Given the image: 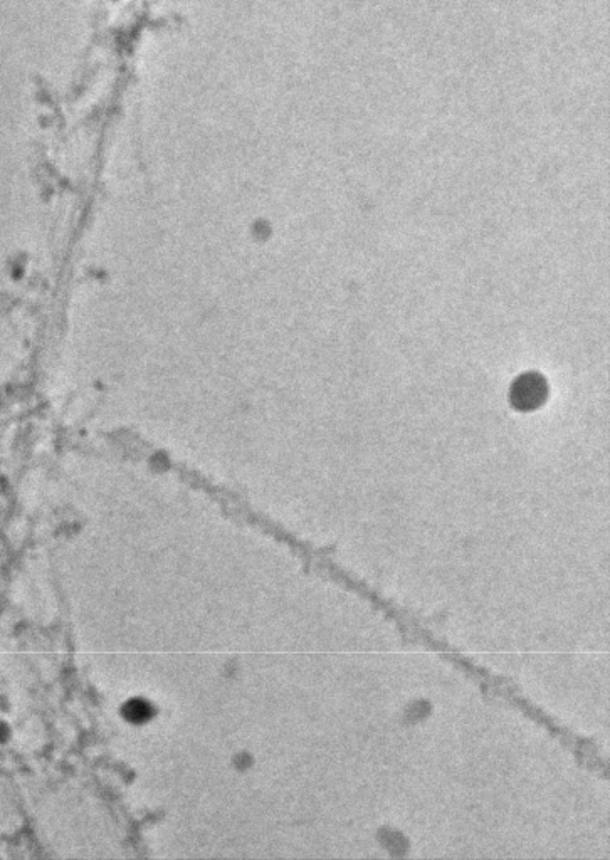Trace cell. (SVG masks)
Listing matches in <instances>:
<instances>
[{"instance_id":"obj_1","label":"cell","mask_w":610,"mask_h":860,"mask_svg":"<svg viewBox=\"0 0 610 860\" xmlns=\"http://www.w3.org/2000/svg\"><path fill=\"white\" fill-rule=\"evenodd\" d=\"M547 399L548 383L542 373H523L511 385L510 404L518 412L540 409Z\"/></svg>"}]
</instances>
